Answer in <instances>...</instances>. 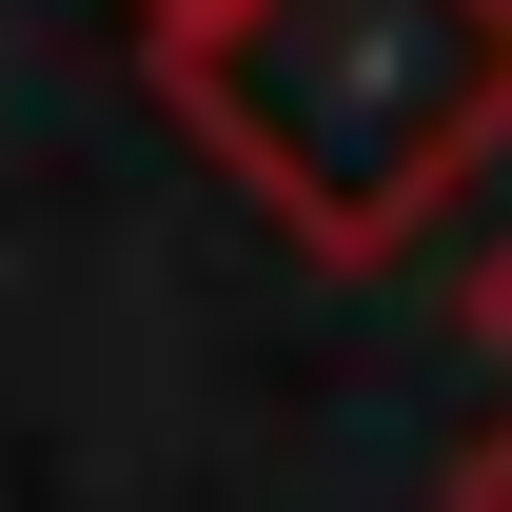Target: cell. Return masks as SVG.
I'll use <instances>...</instances> for the list:
<instances>
[{"label": "cell", "mask_w": 512, "mask_h": 512, "mask_svg": "<svg viewBox=\"0 0 512 512\" xmlns=\"http://www.w3.org/2000/svg\"><path fill=\"white\" fill-rule=\"evenodd\" d=\"M138 79L335 276L414 256L512 158V0H217L197 40H138Z\"/></svg>", "instance_id": "1"}, {"label": "cell", "mask_w": 512, "mask_h": 512, "mask_svg": "<svg viewBox=\"0 0 512 512\" xmlns=\"http://www.w3.org/2000/svg\"><path fill=\"white\" fill-rule=\"evenodd\" d=\"M453 512H512V414H493L473 453H453Z\"/></svg>", "instance_id": "2"}, {"label": "cell", "mask_w": 512, "mask_h": 512, "mask_svg": "<svg viewBox=\"0 0 512 512\" xmlns=\"http://www.w3.org/2000/svg\"><path fill=\"white\" fill-rule=\"evenodd\" d=\"M473 335H493V375H512V237H493V276H473Z\"/></svg>", "instance_id": "3"}, {"label": "cell", "mask_w": 512, "mask_h": 512, "mask_svg": "<svg viewBox=\"0 0 512 512\" xmlns=\"http://www.w3.org/2000/svg\"><path fill=\"white\" fill-rule=\"evenodd\" d=\"M119 20H138V40H197V20H217V0H119Z\"/></svg>", "instance_id": "4"}]
</instances>
